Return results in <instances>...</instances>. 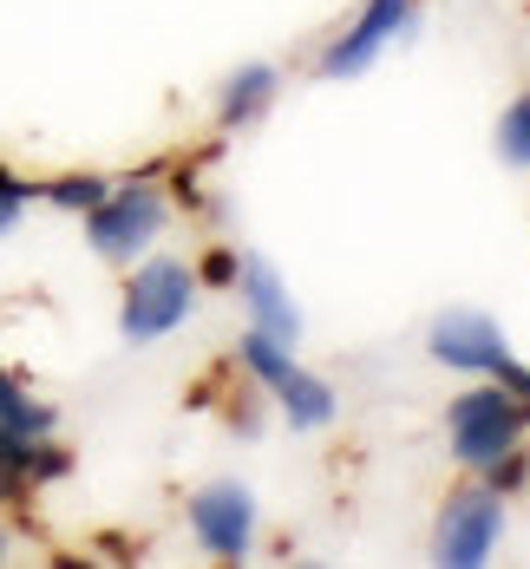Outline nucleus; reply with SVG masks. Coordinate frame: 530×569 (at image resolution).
Returning <instances> with one entry per match:
<instances>
[{
	"instance_id": "nucleus-1",
	"label": "nucleus",
	"mask_w": 530,
	"mask_h": 569,
	"mask_svg": "<svg viewBox=\"0 0 530 569\" xmlns=\"http://www.w3.org/2000/svg\"><path fill=\"white\" fill-rule=\"evenodd\" d=\"M446 432H452V458L466 471H484L491 458H504L530 432V399H518L511 387H471L452 399Z\"/></svg>"
},
{
	"instance_id": "nucleus-2",
	"label": "nucleus",
	"mask_w": 530,
	"mask_h": 569,
	"mask_svg": "<svg viewBox=\"0 0 530 569\" xmlns=\"http://www.w3.org/2000/svg\"><path fill=\"white\" fill-rule=\"evenodd\" d=\"M432 360L452 367V373H491L498 387L530 399V367L504 347V328L484 321V315H439L432 321Z\"/></svg>"
},
{
	"instance_id": "nucleus-3",
	"label": "nucleus",
	"mask_w": 530,
	"mask_h": 569,
	"mask_svg": "<svg viewBox=\"0 0 530 569\" xmlns=\"http://www.w3.org/2000/svg\"><path fill=\"white\" fill-rule=\"evenodd\" d=\"M190 301H197V276H190L183 262H144V269L124 282V315H118V328H124V341H164L171 328H183Z\"/></svg>"
},
{
	"instance_id": "nucleus-4",
	"label": "nucleus",
	"mask_w": 530,
	"mask_h": 569,
	"mask_svg": "<svg viewBox=\"0 0 530 569\" xmlns=\"http://www.w3.org/2000/svg\"><path fill=\"white\" fill-rule=\"evenodd\" d=\"M164 229V197L151 183H131V190H106L92 210H86V236L106 262H138V249Z\"/></svg>"
},
{
	"instance_id": "nucleus-5",
	"label": "nucleus",
	"mask_w": 530,
	"mask_h": 569,
	"mask_svg": "<svg viewBox=\"0 0 530 569\" xmlns=\"http://www.w3.org/2000/svg\"><path fill=\"white\" fill-rule=\"evenodd\" d=\"M498 530H504L498 491H459V498L439 511V543H432V557H439L446 569H478L484 557H491Z\"/></svg>"
},
{
	"instance_id": "nucleus-6",
	"label": "nucleus",
	"mask_w": 530,
	"mask_h": 569,
	"mask_svg": "<svg viewBox=\"0 0 530 569\" xmlns=\"http://www.w3.org/2000/svg\"><path fill=\"white\" fill-rule=\"evenodd\" d=\"M190 530L210 557L236 563V557H249V537H256V498L242 485H203L190 498Z\"/></svg>"
},
{
	"instance_id": "nucleus-7",
	"label": "nucleus",
	"mask_w": 530,
	"mask_h": 569,
	"mask_svg": "<svg viewBox=\"0 0 530 569\" xmlns=\"http://www.w3.org/2000/svg\"><path fill=\"white\" fill-rule=\"evenodd\" d=\"M407 13H412V0H367L360 20L321 53V79H353V72H367V59L407 27Z\"/></svg>"
},
{
	"instance_id": "nucleus-8",
	"label": "nucleus",
	"mask_w": 530,
	"mask_h": 569,
	"mask_svg": "<svg viewBox=\"0 0 530 569\" xmlns=\"http://www.w3.org/2000/svg\"><path fill=\"white\" fill-rule=\"evenodd\" d=\"M236 282H242V301H249V328H256V335H269V341H282V347H294L301 315H294L282 276H276L262 256H242V262H236Z\"/></svg>"
},
{
	"instance_id": "nucleus-9",
	"label": "nucleus",
	"mask_w": 530,
	"mask_h": 569,
	"mask_svg": "<svg viewBox=\"0 0 530 569\" xmlns=\"http://www.w3.org/2000/svg\"><path fill=\"white\" fill-rule=\"evenodd\" d=\"M269 99H276V66H242L230 79V92H223V124L230 131L256 124V118L269 112Z\"/></svg>"
},
{
	"instance_id": "nucleus-10",
	"label": "nucleus",
	"mask_w": 530,
	"mask_h": 569,
	"mask_svg": "<svg viewBox=\"0 0 530 569\" xmlns=\"http://www.w3.org/2000/svg\"><path fill=\"white\" fill-rule=\"evenodd\" d=\"M276 399H282V412L294 419V432H321V426L334 419V393H328L314 373H301V367L276 387Z\"/></svg>"
},
{
	"instance_id": "nucleus-11",
	"label": "nucleus",
	"mask_w": 530,
	"mask_h": 569,
	"mask_svg": "<svg viewBox=\"0 0 530 569\" xmlns=\"http://www.w3.org/2000/svg\"><path fill=\"white\" fill-rule=\"evenodd\" d=\"M0 419H7L13 432H27V439H47V432L59 426V412H53V406L27 399V393H20V380H13L7 367H0Z\"/></svg>"
},
{
	"instance_id": "nucleus-12",
	"label": "nucleus",
	"mask_w": 530,
	"mask_h": 569,
	"mask_svg": "<svg viewBox=\"0 0 530 569\" xmlns=\"http://www.w3.org/2000/svg\"><path fill=\"white\" fill-rule=\"evenodd\" d=\"M33 452H40V439L13 432V426L0 419V498H20V491L33 485Z\"/></svg>"
},
{
	"instance_id": "nucleus-13",
	"label": "nucleus",
	"mask_w": 530,
	"mask_h": 569,
	"mask_svg": "<svg viewBox=\"0 0 530 569\" xmlns=\"http://www.w3.org/2000/svg\"><path fill=\"white\" fill-rule=\"evenodd\" d=\"M498 158H504L511 171H530V92L511 99V112L498 118Z\"/></svg>"
},
{
	"instance_id": "nucleus-14",
	"label": "nucleus",
	"mask_w": 530,
	"mask_h": 569,
	"mask_svg": "<svg viewBox=\"0 0 530 569\" xmlns=\"http://www.w3.org/2000/svg\"><path fill=\"white\" fill-rule=\"evenodd\" d=\"M47 197H53L59 210H79V217H86V210H92V203H99V197H106V177H59V183H47Z\"/></svg>"
},
{
	"instance_id": "nucleus-15",
	"label": "nucleus",
	"mask_w": 530,
	"mask_h": 569,
	"mask_svg": "<svg viewBox=\"0 0 530 569\" xmlns=\"http://www.w3.org/2000/svg\"><path fill=\"white\" fill-rule=\"evenodd\" d=\"M484 478H491V491H498V498H504V491H518V485H524V452L511 446L504 458H491V465H484Z\"/></svg>"
},
{
	"instance_id": "nucleus-16",
	"label": "nucleus",
	"mask_w": 530,
	"mask_h": 569,
	"mask_svg": "<svg viewBox=\"0 0 530 569\" xmlns=\"http://www.w3.org/2000/svg\"><path fill=\"white\" fill-rule=\"evenodd\" d=\"M27 197H33V190H27L20 177H13V171H0V236H7V229L20 223V210H27Z\"/></svg>"
},
{
	"instance_id": "nucleus-17",
	"label": "nucleus",
	"mask_w": 530,
	"mask_h": 569,
	"mask_svg": "<svg viewBox=\"0 0 530 569\" xmlns=\"http://www.w3.org/2000/svg\"><path fill=\"white\" fill-rule=\"evenodd\" d=\"M203 282H210V288H236V256H230V249L203 256Z\"/></svg>"
},
{
	"instance_id": "nucleus-18",
	"label": "nucleus",
	"mask_w": 530,
	"mask_h": 569,
	"mask_svg": "<svg viewBox=\"0 0 530 569\" xmlns=\"http://www.w3.org/2000/svg\"><path fill=\"white\" fill-rule=\"evenodd\" d=\"M0 557H7V537H0Z\"/></svg>"
}]
</instances>
